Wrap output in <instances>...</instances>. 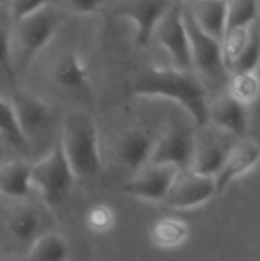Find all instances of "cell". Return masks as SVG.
Listing matches in <instances>:
<instances>
[{"mask_svg":"<svg viewBox=\"0 0 260 261\" xmlns=\"http://www.w3.org/2000/svg\"><path fill=\"white\" fill-rule=\"evenodd\" d=\"M132 93L136 96L167 98L181 104L196 127L207 124L208 99L202 81L192 72L149 66L143 69L132 83Z\"/></svg>","mask_w":260,"mask_h":261,"instance_id":"1","label":"cell"},{"mask_svg":"<svg viewBox=\"0 0 260 261\" xmlns=\"http://www.w3.org/2000/svg\"><path fill=\"white\" fill-rule=\"evenodd\" d=\"M63 21V11L51 3H44L32 15L12 23L11 54L15 75L28 67L37 54H40V50L48 46Z\"/></svg>","mask_w":260,"mask_h":261,"instance_id":"2","label":"cell"},{"mask_svg":"<svg viewBox=\"0 0 260 261\" xmlns=\"http://www.w3.org/2000/svg\"><path fill=\"white\" fill-rule=\"evenodd\" d=\"M60 145L75 177H89L101 167L98 132L92 115L75 110L63 124Z\"/></svg>","mask_w":260,"mask_h":261,"instance_id":"3","label":"cell"},{"mask_svg":"<svg viewBox=\"0 0 260 261\" xmlns=\"http://www.w3.org/2000/svg\"><path fill=\"white\" fill-rule=\"evenodd\" d=\"M75 179L60 142H55L43 159L31 165L32 187L38 190L43 202L52 208L66 200Z\"/></svg>","mask_w":260,"mask_h":261,"instance_id":"4","label":"cell"},{"mask_svg":"<svg viewBox=\"0 0 260 261\" xmlns=\"http://www.w3.org/2000/svg\"><path fill=\"white\" fill-rule=\"evenodd\" d=\"M239 141L241 139L230 132L208 122L196 127L193 135V159L190 170L202 176L215 177Z\"/></svg>","mask_w":260,"mask_h":261,"instance_id":"5","label":"cell"},{"mask_svg":"<svg viewBox=\"0 0 260 261\" xmlns=\"http://www.w3.org/2000/svg\"><path fill=\"white\" fill-rule=\"evenodd\" d=\"M182 18L190 43L192 66L205 81L218 86L228 84L230 75L227 73L222 61L221 41H216L198 28L185 3H182Z\"/></svg>","mask_w":260,"mask_h":261,"instance_id":"6","label":"cell"},{"mask_svg":"<svg viewBox=\"0 0 260 261\" xmlns=\"http://www.w3.org/2000/svg\"><path fill=\"white\" fill-rule=\"evenodd\" d=\"M153 37H156L158 43L170 55L175 63V69L192 72V54L182 18V3H170L169 9L156 24Z\"/></svg>","mask_w":260,"mask_h":261,"instance_id":"7","label":"cell"},{"mask_svg":"<svg viewBox=\"0 0 260 261\" xmlns=\"http://www.w3.org/2000/svg\"><path fill=\"white\" fill-rule=\"evenodd\" d=\"M193 135L184 122H172L161 136L156 138L155 148L149 164L170 165L179 171L190 170L193 159Z\"/></svg>","mask_w":260,"mask_h":261,"instance_id":"8","label":"cell"},{"mask_svg":"<svg viewBox=\"0 0 260 261\" xmlns=\"http://www.w3.org/2000/svg\"><path fill=\"white\" fill-rule=\"evenodd\" d=\"M215 194V177L185 170L178 173L164 199V203L175 210H190L208 202Z\"/></svg>","mask_w":260,"mask_h":261,"instance_id":"9","label":"cell"},{"mask_svg":"<svg viewBox=\"0 0 260 261\" xmlns=\"http://www.w3.org/2000/svg\"><path fill=\"white\" fill-rule=\"evenodd\" d=\"M179 170L170 165L147 164L123 187V191L132 197L150 202H164Z\"/></svg>","mask_w":260,"mask_h":261,"instance_id":"10","label":"cell"},{"mask_svg":"<svg viewBox=\"0 0 260 261\" xmlns=\"http://www.w3.org/2000/svg\"><path fill=\"white\" fill-rule=\"evenodd\" d=\"M9 101L26 142H29L31 136L43 133L51 125L52 107L40 96L31 92L15 90L12 93V99Z\"/></svg>","mask_w":260,"mask_h":261,"instance_id":"11","label":"cell"},{"mask_svg":"<svg viewBox=\"0 0 260 261\" xmlns=\"http://www.w3.org/2000/svg\"><path fill=\"white\" fill-rule=\"evenodd\" d=\"M170 3L172 2H121L115 5V12L135 24V41L139 47H144L152 40L156 24Z\"/></svg>","mask_w":260,"mask_h":261,"instance_id":"12","label":"cell"},{"mask_svg":"<svg viewBox=\"0 0 260 261\" xmlns=\"http://www.w3.org/2000/svg\"><path fill=\"white\" fill-rule=\"evenodd\" d=\"M207 122L244 139L247 133V106L241 104L228 93H222L208 102Z\"/></svg>","mask_w":260,"mask_h":261,"instance_id":"13","label":"cell"},{"mask_svg":"<svg viewBox=\"0 0 260 261\" xmlns=\"http://www.w3.org/2000/svg\"><path fill=\"white\" fill-rule=\"evenodd\" d=\"M156 136L146 128H132L126 132L116 145L120 161L130 170L139 171L144 168L152 158Z\"/></svg>","mask_w":260,"mask_h":261,"instance_id":"14","label":"cell"},{"mask_svg":"<svg viewBox=\"0 0 260 261\" xmlns=\"http://www.w3.org/2000/svg\"><path fill=\"white\" fill-rule=\"evenodd\" d=\"M260 161V148L257 144L241 139L238 145L233 148L230 156L227 158L221 171L215 176L216 193L224 191L231 180L239 177L241 174L247 173Z\"/></svg>","mask_w":260,"mask_h":261,"instance_id":"15","label":"cell"},{"mask_svg":"<svg viewBox=\"0 0 260 261\" xmlns=\"http://www.w3.org/2000/svg\"><path fill=\"white\" fill-rule=\"evenodd\" d=\"M185 6L204 34L216 41H222L225 35L227 2H192L185 3Z\"/></svg>","mask_w":260,"mask_h":261,"instance_id":"16","label":"cell"},{"mask_svg":"<svg viewBox=\"0 0 260 261\" xmlns=\"http://www.w3.org/2000/svg\"><path fill=\"white\" fill-rule=\"evenodd\" d=\"M54 76L57 83L67 90L84 92L89 89V70L77 52H66L58 58Z\"/></svg>","mask_w":260,"mask_h":261,"instance_id":"17","label":"cell"},{"mask_svg":"<svg viewBox=\"0 0 260 261\" xmlns=\"http://www.w3.org/2000/svg\"><path fill=\"white\" fill-rule=\"evenodd\" d=\"M32 188L31 165L26 162H3L0 167V193L11 199L28 197Z\"/></svg>","mask_w":260,"mask_h":261,"instance_id":"18","label":"cell"},{"mask_svg":"<svg viewBox=\"0 0 260 261\" xmlns=\"http://www.w3.org/2000/svg\"><path fill=\"white\" fill-rule=\"evenodd\" d=\"M67 243L55 232H46L37 237L28 251V261H67Z\"/></svg>","mask_w":260,"mask_h":261,"instance_id":"19","label":"cell"},{"mask_svg":"<svg viewBox=\"0 0 260 261\" xmlns=\"http://www.w3.org/2000/svg\"><path fill=\"white\" fill-rule=\"evenodd\" d=\"M188 236V228L178 219H161L152 228V239L161 248H176Z\"/></svg>","mask_w":260,"mask_h":261,"instance_id":"20","label":"cell"},{"mask_svg":"<svg viewBox=\"0 0 260 261\" xmlns=\"http://www.w3.org/2000/svg\"><path fill=\"white\" fill-rule=\"evenodd\" d=\"M260 61V23L259 20L248 26V38L244 50L241 52L239 58L236 60L234 66L230 70L231 75L250 73L254 72Z\"/></svg>","mask_w":260,"mask_h":261,"instance_id":"21","label":"cell"},{"mask_svg":"<svg viewBox=\"0 0 260 261\" xmlns=\"http://www.w3.org/2000/svg\"><path fill=\"white\" fill-rule=\"evenodd\" d=\"M259 3L254 0H234L227 2V21L225 32L234 29H245L259 18Z\"/></svg>","mask_w":260,"mask_h":261,"instance_id":"22","label":"cell"},{"mask_svg":"<svg viewBox=\"0 0 260 261\" xmlns=\"http://www.w3.org/2000/svg\"><path fill=\"white\" fill-rule=\"evenodd\" d=\"M227 86H228L227 93L244 106L253 102L260 93V81L254 72L231 75L228 78Z\"/></svg>","mask_w":260,"mask_h":261,"instance_id":"23","label":"cell"},{"mask_svg":"<svg viewBox=\"0 0 260 261\" xmlns=\"http://www.w3.org/2000/svg\"><path fill=\"white\" fill-rule=\"evenodd\" d=\"M11 29H12V20L9 17L8 3H0V70L11 81H15V72L12 67V54H11Z\"/></svg>","mask_w":260,"mask_h":261,"instance_id":"24","label":"cell"},{"mask_svg":"<svg viewBox=\"0 0 260 261\" xmlns=\"http://www.w3.org/2000/svg\"><path fill=\"white\" fill-rule=\"evenodd\" d=\"M0 135H3L17 148H25L28 145L18 127L11 101L3 98L2 95H0Z\"/></svg>","mask_w":260,"mask_h":261,"instance_id":"25","label":"cell"},{"mask_svg":"<svg viewBox=\"0 0 260 261\" xmlns=\"http://www.w3.org/2000/svg\"><path fill=\"white\" fill-rule=\"evenodd\" d=\"M40 228V217L31 208H23L12 214L9 219V232L21 242H26L35 236Z\"/></svg>","mask_w":260,"mask_h":261,"instance_id":"26","label":"cell"},{"mask_svg":"<svg viewBox=\"0 0 260 261\" xmlns=\"http://www.w3.org/2000/svg\"><path fill=\"white\" fill-rule=\"evenodd\" d=\"M248 38V28L245 29H234L225 32L222 41H221V52H222V61L225 66L227 73L230 75L231 67L234 66L236 60L239 58L241 52L244 50Z\"/></svg>","mask_w":260,"mask_h":261,"instance_id":"27","label":"cell"},{"mask_svg":"<svg viewBox=\"0 0 260 261\" xmlns=\"http://www.w3.org/2000/svg\"><path fill=\"white\" fill-rule=\"evenodd\" d=\"M87 223H89V226L93 231L103 232V231H106V229H109L112 226V223H113V214L104 205L93 206L89 211V214H87Z\"/></svg>","mask_w":260,"mask_h":261,"instance_id":"28","label":"cell"},{"mask_svg":"<svg viewBox=\"0 0 260 261\" xmlns=\"http://www.w3.org/2000/svg\"><path fill=\"white\" fill-rule=\"evenodd\" d=\"M46 2H25V0H15L8 3V11L12 23H17L20 20H25L26 17L37 12Z\"/></svg>","mask_w":260,"mask_h":261,"instance_id":"29","label":"cell"},{"mask_svg":"<svg viewBox=\"0 0 260 261\" xmlns=\"http://www.w3.org/2000/svg\"><path fill=\"white\" fill-rule=\"evenodd\" d=\"M69 6L72 8V11H77L80 14H90L95 12L101 5L100 2H90V0H74L69 3Z\"/></svg>","mask_w":260,"mask_h":261,"instance_id":"30","label":"cell"},{"mask_svg":"<svg viewBox=\"0 0 260 261\" xmlns=\"http://www.w3.org/2000/svg\"><path fill=\"white\" fill-rule=\"evenodd\" d=\"M3 156H5V151H3V144H2V139H0V167L3 165Z\"/></svg>","mask_w":260,"mask_h":261,"instance_id":"31","label":"cell"},{"mask_svg":"<svg viewBox=\"0 0 260 261\" xmlns=\"http://www.w3.org/2000/svg\"><path fill=\"white\" fill-rule=\"evenodd\" d=\"M0 261H18V260H14V258H0Z\"/></svg>","mask_w":260,"mask_h":261,"instance_id":"32","label":"cell"}]
</instances>
